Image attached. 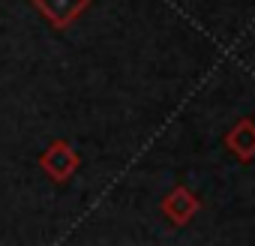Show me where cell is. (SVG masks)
<instances>
[{
    "instance_id": "1",
    "label": "cell",
    "mask_w": 255,
    "mask_h": 246,
    "mask_svg": "<svg viewBox=\"0 0 255 246\" xmlns=\"http://www.w3.org/2000/svg\"><path fill=\"white\" fill-rule=\"evenodd\" d=\"M39 168L48 174V180L66 183V180H72V174L81 168V156H78V150H75L69 141L54 138V141L39 153Z\"/></svg>"
},
{
    "instance_id": "2",
    "label": "cell",
    "mask_w": 255,
    "mask_h": 246,
    "mask_svg": "<svg viewBox=\"0 0 255 246\" xmlns=\"http://www.w3.org/2000/svg\"><path fill=\"white\" fill-rule=\"evenodd\" d=\"M93 0H30V6L54 27V30H66L72 27L87 9Z\"/></svg>"
},
{
    "instance_id": "3",
    "label": "cell",
    "mask_w": 255,
    "mask_h": 246,
    "mask_svg": "<svg viewBox=\"0 0 255 246\" xmlns=\"http://www.w3.org/2000/svg\"><path fill=\"white\" fill-rule=\"evenodd\" d=\"M159 210H162V216L171 222V225H186V222H192V216L201 210V201H198V195L189 189V186H174L165 198H162V204H159Z\"/></svg>"
},
{
    "instance_id": "4",
    "label": "cell",
    "mask_w": 255,
    "mask_h": 246,
    "mask_svg": "<svg viewBox=\"0 0 255 246\" xmlns=\"http://www.w3.org/2000/svg\"><path fill=\"white\" fill-rule=\"evenodd\" d=\"M225 147L234 159L252 162L255 159V117H240L225 132Z\"/></svg>"
}]
</instances>
